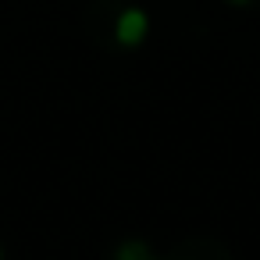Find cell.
Segmentation results:
<instances>
[{"mask_svg": "<svg viewBox=\"0 0 260 260\" xmlns=\"http://www.w3.org/2000/svg\"><path fill=\"white\" fill-rule=\"evenodd\" d=\"M146 32H150V18L143 8H125L114 22V40L121 47H139L146 40Z\"/></svg>", "mask_w": 260, "mask_h": 260, "instance_id": "1", "label": "cell"}, {"mask_svg": "<svg viewBox=\"0 0 260 260\" xmlns=\"http://www.w3.org/2000/svg\"><path fill=\"white\" fill-rule=\"evenodd\" d=\"M118 260H153V253H150L139 239H132V242H125V246L118 249Z\"/></svg>", "mask_w": 260, "mask_h": 260, "instance_id": "2", "label": "cell"}, {"mask_svg": "<svg viewBox=\"0 0 260 260\" xmlns=\"http://www.w3.org/2000/svg\"><path fill=\"white\" fill-rule=\"evenodd\" d=\"M228 4H249V0H228Z\"/></svg>", "mask_w": 260, "mask_h": 260, "instance_id": "3", "label": "cell"}, {"mask_svg": "<svg viewBox=\"0 0 260 260\" xmlns=\"http://www.w3.org/2000/svg\"><path fill=\"white\" fill-rule=\"evenodd\" d=\"M0 260H4V246H0Z\"/></svg>", "mask_w": 260, "mask_h": 260, "instance_id": "4", "label": "cell"}]
</instances>
